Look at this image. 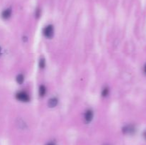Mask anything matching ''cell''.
I'll return each mask as SVG.
<instances>
[{"mask_svg":"<svg viewBox=\"0 0 146 145\" xmlns=\"http://www.w3.org/2000/svg\"><path fill=\"white\" fill-rule=\"evenodd\" d=\"M16 98L18 100L21 101V102H28L30 100L29 94L27 93L26 92H24V91H21V92H18L16 95Z\"/></svg>","mask_w":146,"mask_h":145,"instance_id":"obj_1","label":"cell"},{"mask_svg":"<svg viewBox=\"0 0 146 145\" xmlns=\"http://www.w3.org/2000/svg\"><path fill=\"white\" fill-rule=\"evenodd\" d=\"M43 33L46 38H51L54 35V27H53V26L48 25L46 26L44 28Z\"/></svg>","mask_w":146,"mask_h":145,"instance_id":"obj_2","label":"cell"},{"mask_svg":"<svg viewBox=\"0 0 146 145\" xmlns=\"http://www.w3.org/2000/svg\"><path fill=\"white\" fill-rule=\"evenodd\" d=\"M135 129L133 125H127V126L124 127L123 129V132L124 134H133L135 132Z\"/></svg>","mask_w":146,"mask_h":145,"instance_id":"obj_3","label":"cell"},{"mask_svg":"<svg viewBox=\"0 0 146 145\" xmlns=\"http://www.w3.org/2000/svg\"><path fill=\"white\" fill-rule=\"evenodd\" d=\"M93 117H94V113L91 110L88 109L86 112H85V115H84V118H85V120L87 122H89L92 120Z\"/></svg>","mask_w":146,"mask_h":145,"instance_id":"obj_4","label":"cell"},{"mask_svg":"<svg viewBox=\"0 0 146 145\" xmlns=\"http://www.w3.org/2000/svg\"><path fill=\"white\" fill-rule=\"evenodd\" d=\"M11 15V9L10 8L6 9L5 10L2 11L1 13V16L4 19H8Z\"/></svg>","mask_w":146,"mask_h":145,"instance_id":"obj_5","label":"cell"},{"mask_svg":"<svg viewBox=\"0 0 146 145\" xmlns=\"http://www.w3.org/2000/svg\"><path fill=\"white\" fill-rule=\"evenodd\" d=\"M57 103H58V100L55 98H53L48 100V105L50 107H54L56 106Z\"/></svg>","mask_w":146,"mask_h":145,"instance_id":"obj_6","label":"cell"},{"mask_svg":"<svg viewBox=\"0 0 146 145\" xmlns=\"http://www.w3.org/2000/svg\"><path fill=\"white\" fill-rule=\"evenodd\" d=\"M46 91V88L44 85H41L39 87V88H38V93H39V95L41 97H43L45 95Z\"/></svg>","mask_w":146,"mask_h":145,"instance_id":"obj_7","label":"cell"},{"mask_svg":"<svg viewBox=\"0 0 146 145\" xmlns=\"http://www.w3.org/2000/svg\"><path fill=\"white\" fill-rule=\"evenodd\" d=\"M16 79H17V82H18V83L21 84L23 82H24V76H23V75L20 74V75H17V78H16Z\"/></svg>","mask_w":146,"mask_h":145,"instance_id":"obj_8","label":"cell"},{"mask_svg":"<svg viewBox=\"0 0 146 145\" xmlns=\"http://www.w3.org/2000/svg\"><path fill=\"white\" fill-rule=\"evenodd\" d=\"M38 65H39V67L41 68H44L45 67V60H44V58H41L39 60Z\"/></svg>","mask_w":146,"mask_h":145,"instance_id":"obj_9","label":"cell"},{"mask_svg":"<svg viewBox=\"0 0 146 145\" xmlns=\"http://www.w3.org/2000/svg\"><path fill=\"white\" fill-rule=\"evenodd\" d=\"M102 95L104 97H106L107 95H108V93H109V89H108V88H105L104 90H102Z\"/></svg>","mask_w":146,"mask_h":145,"instance_id":"obj_10","label":"cell"},{"mask_svg":"<svg viewBox=\"0 0 146 145\" xmlns=\"http://www.w3.org/2000/svg\"><path fill=\"white\" fill-rule=\"evenodd\" d=\"M46 145H56V144L54 143V142H49V143L47 144Z\"/></svg>","mask_w":146,"mask_h":145,"instance_id":"obj_11","label":"cell"},{"mask_svg":"<svg viewBox=\"0 0 146 145\" xmlns=\"http://www.w3.org/2000/svg\"><path fill=\"white\" fill-rule=\"evenodd\" d=\"M144 71H145V72L146 73V65H145V68H144Z\"/></svg>","mask_w":146,"mask_h":145,"instance_id":"obj_12","label":"cell"},{"mask_svg":"<svg viewBox=\"0 0 146 145\" xmlns=\"http://www.w3.org/2000/svg\"><path fill=\"white\" fill-rule=\"evenodd\" d=\"M144 136H145V139H146V132H145V134H144Z\"/></svg>","mask_w":146,"mask_h":145,"instance_id":"obj_13","label":"cell"},{"mask_svg":"<svg viewBox=\"0 0 146 145\" xmlns=\"http://www.w3.org/2000/svg\"><path fill=\"white\" fill-rule=\"evenodd\" d=\"M1 48H0V53H1Z\"/></svg>","mask_w":146,"mask_h":145,"instance_id":"obj_14","label":"cell"}]
</instances>
